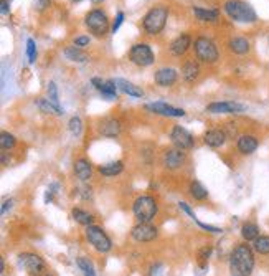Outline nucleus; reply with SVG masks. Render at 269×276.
Listing matches in <instances>:
<instances>
[{
  "label": "nucleus",
  "mask_w": 269,
  "mask_h": 276,
  "mask_svg": "<svg viewBox=\"0 0 269 276\" xmlns=\"http://www.w3.org/2000/svg\"><path fill=\"white\" fill-rule=\"evenodd\" d=\"M226 139H228V136L221 129H211L205 134V144L208 147H213V149H218V147L223 146Z\"/></svg>",
  "instance_id": "17"
},
{
  "label": "nucleus",
  "mask_w": 269,
  "mask_h": 276,
  "mask_svg": "<svg viewBox=\"0 0 269 276\" xmlns=\"http://www.w3.org/2000/svg\"><path fill=\"white\" fill-rule=\"evenodd\" d=\"M246 106L236 101H223V103H211L206 106V111L211 114H241L246 111Z\"/></svg>",
  "instance_id": "10"
},
{
  "label": "nucleus",
  "mask_w": 269,
  "mask_h": 276,
  "mask_svg": "<svg viewBox=\"0 0 269 276\" xmlns=\"http://www.w3.org/2000/svg\"><path fill=\"white\" fill-rule=\"evenodd\" d=\"M177 76H178L177 71L173 68H160V70L155 71L154 79L159 86L167 88V86H172V84L177 81Z\"/></svg>",
  "instance_id": "16"
},
{
  "label": "nucleus",
  "mask_w": 269,
  "mask_h": 276,
  "mask_svg": "<svg viewBox=\"0 0 269 276\" xmlns=\"http://www.w3.org/2000/svg\"><path fill=\"white\" fill-rule=\"evenodd\" d=\"M211 251H213V248H211V246H205V248L200 250V253H198V258H200V261H202V268H206L205 261H208V258L211 256Z\"/></svg>",
  "instance_id": "38"
},
{
  "label": "nucleus",
  "mask_w": 269,
  "mask_h": 276,
  "mask_svg": "<svg viewBox=\"0 0 269 276\" xmlns=\"http://www.w3.org/2000/svg\"><path fill=\"white\" fill-rule=\"evenodd\" d=\"M93 3H99V2H102V0H91Z\"/></svg>",
  "instance_id": "51"
},
{
  "label": "nucleus",
  "mask_w": 269,
  "mask_h": 276,
  "mask_svg": "<svg viewBox=\"0 0 269 276\" xmlns=\"http://www.w3.org/2000/svg\"><path fill=\"white\" fill-rule=\"evenodd\" d=\"M15 144H17V139L10 132H2V134H0V146H2V149L10 151L15 147Z\"/></svg>",
  "instance_id": "33"
},
{
  "label": "nucleus",
  "mask_w": 269,
  "mask_h": 276,
  "mask_svg": "<svg viewBox=\"0 0 269 276\" xmlns=\"http://www.w3.org/2000/svg\"><path fill=\"white\" fill-rule=\"evenodd\" d=\"M65 56L69 61H74V63H84V61H88V55L81 48H78V46H68V48H65Z\"/></svg>",
  "instance_id": "27"
},
{
  "label": "nucleus",
  "mask_w": 269,
  "mask_h": 276,
  "mask_svg": "<svg viewBox=\"0 0 269 276\" xmlns=\"http://www.w3.org/2000/svg\"><path fill=\"white\" fill-rule=\"evenodd\" d=\"M0 10H2L3 15L10 13V2H8V0H2V2H0Z\"/></svg>",
  "instance_id": "47"
},
{
  "label": "nucleus",
  "mask_w": 269,
  "mask_h": 276,
  "mask_svg": "<svg viewBox=\"0 0 269 276\" xmlns=\"http://www.w3.org/2000/svg\"><path fill=\"white\" fill-rule=\"evenodd\" d=\"M241 237L244 241H254L259 237V227L254 222H244L241 227Z\"/></svg>",
  "instance_id": "26"
},
{
  "label": "nucleus",
  "mask_w": 269,
  "mask_h": 276,
  "mask_svg": "<svg viewBox=\"0 0 269 276\" xmlns=\"http://www.w3.org/2000/svg\"><path fill=\"white\" fill-rule=\"evenodd\" d=\"M20 265L28 271V275L32 276H38L45 271V261L41 256L35 255V253H22L20 256Z\"/></svg>",
  "instance_id": "9"
},
{
  "label": "nucleus",
  "mask_w": 269,
  "mask_h": 276,
  "mask_svg": "<svg viewBox=\"0 0 269 276\" xmlns=\"http://www.w3.org/2000/svg\"><path fill=\"white\" fill-rule=\"evenodd\" d=\"M165 266L162 263H154L149 268V276H164Z\"/></svg>",
  "instance_id": "40"
},
{
  "label": "nucleus",
  "mask_w": 269,
  "mask_h": 276,
  "mask_svg": "<svg viewBox=\"0 0 269 276\" xmlns=\"http://www.w3.org/2000/svg\"><path fill=\"white\" fill-rule=\"evenodd\" d=\"M195 223H198V225H200V228H203V230L210 232V233H221V232H223V230H221V228H218V227H213V225H206V223L200 222V220H197Z\"/></svg>",
  "instance_id": "42"
},
{
  "label": "nucleus",
  "mask_w": 269,
  "mask_h": 276,
  "mask_svg": "<svg viewBox=\"0 0 269 276\" xmlns=\"http://www.w3.org/2000/svg\"><path fill=\"white\" fill-rule=\"evenodd\" d=\"M91 83H93V86L96 88L99 93H101V91H102V88H104V83H106V81H102L101 78H93V79H91Z\"/></svg>",
  "instance_id": "46"
},
{
  "label": "nucleus",
  "mask_w": 269,
  "mask_h": 276,
  "mask_svg": "<svg viewBox=\"0 0 269 276\" xmlns=\"http://www.w3.org/2000/svg\"><path fill=\"white\" fill-rule=\"evenodd\" d=\"M193 15L202 22H216L220 17V12L216 8H203V7H193Z\"/></svg>",
  "instance_id": "22"
},
{
  "label": "nucleus",
  "mask_w": 269,
  "mask_h": 276,
  "mask_svg": "<svg viewBox=\"0 0 269 276\" xmlns=\"http://www.w3.org/2000/svg\"><path fill=\"white\" fill-rule=\"evenodd\" d=\"M129 58L132 63L137 66H150L154 63V53L150 46L145 43H137L132 46L129 51Z\"/></svg>",
  "instance_id": "8"
},
{
  "label": "nucleus",
  "mask_w": 269,
  "mask_h": 276,
  "mask_svg": "<svg viewBox=\"0 0 269 276\" xmlns=\"http://www.w3.org/2000/svg\"><path fill=\"white\" fill-rule=\"evenodd\" d=\"M170 139L173 144H175L177 149H182V151L192 149L193 144H195L193 136L182 126H173V129L170 132Z\"/></svg>",
  "instance_id": "11"
},
{
  "label": "nucleus",
  "mask_w": 269,
  "mask_h": 276,
  "mask_svg": "<svg viewBox=\"0 0 269 276\" xmlns=\"http://www.w3.org/2000/svg\"><path fill=\"white\" fill-rule=\"evenodd\" d=\"M230 50L233 51V53H236V55H246L248 51H249V41L246 40V38H243V37H235V38H231L230 40Z\"/></svg>",
  "instance_id": "23"
},
{
  "label": "nucleus",
  "mask_w": 269,
  "mask_h": 276,
  "mask_svg": "<svg viewBox=\"0 0 269 276\" xmlns=\"http://www.w3.org/2000/svg\"><path fill=\"white\" fill-rule=\"evenodd\" d=\"M76 265L79 266V270L84 271V275H91L96 276V271H94V266L89 263L86 258H76Z\"/></svg>",
  "instance_id": "35"
},
{
  "label": "nucleus",
  "mask_w": 269,
  "mask_h": 276,
  "mask_svg": "<svg viewBox=\"0 0 269 276\" xmlns=\"http://www.w3.org/2000/svg\"><path fill=\"white\" fill-rule=\"evenodd\" d=\"M81 195H83V198H91V189H89V187H84Z\"/></svg>",
  "instance_id": "49"
},
{
  "label": "nucleus",
  "mask_w": 269,
  "mask_h": 276,
  "mask_svg": "<svg viewBox=\"0 0 269 276\" xmlns=\"http://www.w3.org/2000/svg\"><path fill=\"white\" fill-rule=\"evenodd\" d=\"M86 45H89V37L81 35V37H76V38H74V46L81 48V46H86Z\"/></svg>",
  "instance_id": "44"
},
{
  "label": "nucleus",
  "mask_w": 269,
  "mask_h": 276,
  "mask_svg": "<svg viewBox=\"0 0 269 276\" xmlns=\"http://www.w3.org/2000/svg\"><path fill=\"white\" fill-rule=\"evenodd\" d=\"M36 108L40 109L41 113L45 114H56V116H61L63 114V109H61V106H56V104H53L50 101V99H45V98H38L35 101Z\"/></svg>",
  "instance_id": "24"
},
{
  "label": "nucleus",
  "mask_w": 269,
  "mask_h": 276,
  "mask_svg": "<svg viewBox=\"0 0 269 276\" xmlns=\"http://www.w3.org/2000/svg\"><path fill=\"white\" fill-rule=\"evenodd\" d=\"M190 43H192V40H190V37H188L187 33H183V35L177 37L175 40L172 41V45H170L172 55H175V56L185 55V51L190 48Z\"/></svg>",
  "instance_id": "19"
},
{
  "label": "nucleus",
  "mask_w": 269,
  "mask_h": 276,
  "mask_svg": "<svg viewBox=\"0 0 269 276\" xmlns=\"http://www.w3.org/2000/svg\"><path fill=\"white\" fill-rule=\"evenodd\" d=\"M131 235L139 243H147V241H152L157 238L159 230L154 225H150V223H137V225L132 228Z\"/></svg>",
  "instance_id": "12"
},
{
  "label": "nucleus",
  "mask_w": 269,
  "mask_h": 276,
  "mask_svg": "<svg viewBox=\"0 0 269 276\" xmlns=\"http://www.w3.org/2000/svg\"><path fill=\"white\" fill-rule=\"evenodd\" d=\"M195 53L197 58L203 63H215L220 56L216 45L206 37H198L195 40Z\"/></svg>",
  "instance_id": "6"
},
{
  "label": "nucleus",
  "mask_w": 269,
  "mask_h": 276,
  "mask_svg": "<svg viewBox=\"0 0 269 276\" xmlns=\"http://www.w3.org/2000/svg\"><path fill=\"white\" fill-rule=\"evenodd\" d=\"M183 162H185V154L182 152V149H168L164 154V165L170 170L180 169Z\"/></svg>",
  "instance_id": "14"
},
{
  "label": "nucleus",
  "mask_w": 269,
  "mask_h": 276,
  "mask_svg": "<svg viewBox=\"0 0 269 276\" xmlns=\"http://www.w3.org/2000/svg\"><path fill=\"white\" fill-rule=\"evenodd\" d=\"M114 81L117 84V89L124 94H129V96H132V98H142L144 96V91L139 86H135L134 83L127 81V79H122V78H116Z\"/></svg>",
  "instance_id": "18"
},
{
  "label": "nucleus",
  "mask_w": 269,
  "mask_h": 276,
  "mask_svg": "<svg viewBox=\"0 0 269 276\" xmlns=\"http://www.w3.org/2000/svg\"><path fill=\"white\" fill-rule=\"evenodd\" d=\"M157 202L154 200L149 195H142L132 205V212H134L135 218L139 220V223H150L157 215Z\"/></svg>",
  "instance_id": "4"
},
{
  "label": "nucleus",
  "mask_w": 269,
  "mask_h": 276,
  "mask_svg": "<svg viewBox=\"0 0 269 276\" xmlns=\"http://www.w3.org/2000/svg\"><path fill=\"white\" fill-rule=\"evenodd\" d=\"M198 75H200V66H198L195 61H187V63L183 65L182 76L185 81H188V83L195 81V79L198 78Z\"/></svg>",
  "instance_id": "25"
},
{
  "label": "nucleus",
  "mask_w": 269,
  "mask_h": 276,
  "mask_svg": "<svg viewBox=\"0 0 269 276\" xmlns=\"http://www.w3.org/2000/svg\"><path fill=\"white\" fill-rule=\"evenodd\" d=\"M190 194L195 200H206V198H208V190L203 187V184L198 182V180H192Z\"/></svg>",
  "instance_id": "29"
},
{
  "label": "nucleus",
  "mask_w": 269,
  "mask_h": 276,
  "mask_svg": "<svg viewBox=\"0 0 269 276\" xmlns=\"http://www.w3.org/2000/svg\"><path fill=\"white\" fill-rule=\"evenodd\" d=\"M236 147H238V151L241 152V154L249 156V154H253V152L259 147V141H258V137H256V136L243 134V136H239V137H238V141H236Z\"/></svg>",
  "instance_id": "15"
},
{
  "label": "nucleus",
  "mask_w": 269,
  "mask_h": 276,
  "mask_svg": "<svg viewBox=\"0 0 269 276\" xmlns=\"http://www.w3.org/2000/svg\"><path fill=\"white\" fill-rule=\"evenodd\" d=\"M58 187H60V185L55 182V184H51L50 187H48V190L45 192V203H46V205L53 202V197H55V194H56V190H58Z\"/></svg>",
  "instance_id": "39"
},
{
  "label": "nucleus",
  "mask_w": 269,
  "mask_h": 276,
  "mask_svg": "<svg viewBox=\"0 0 269 276\" xmlns=\"http://www.w3.org/2000/svg\"><path fill=\"white\" fill-rule=\"evenodd\" d=\"M253 250L259 255H269V235H259L253 241Z\"/></svg>",
  "instance_id": "30"
},
{
  "label": "nucleus",
  "mask_w": 269,
  "mask_h": 276,
  "mask_svg": "<svg viewBox=\"0 0 269 276\" xmlns=\"http://www.w3.org/2000/svg\"><path fill=\"white\" fill-rule=\"evenodd\" d=\"M68 129H69V132H71L74 137L81 136V132H83V121L79 119L78 116H73L71 119H69V122H68Z\"/></svg>",
  "instance_id": "34"
},
{
  "label": "nucleus",
  "mask_w": 269,
  "mask_h": 276,
  "mask_svg": "<svg viewBox=\"0 0 269 276\" xmlns=\"http://www.w3.org/2000/svg\"><path fill=\"white\" fill-rule=\"evenodd\" d=\"M145 109H149V111H152L155 114H160V116H167V118H183L185 116V111H183V109L168 106L167 103H162V101L145 104Z\"/></svg>",
  "instance_id": "13"
},
{
  "label": "nucleus",
  "mask_w": 269,
  "mask_h": 276,
  "mask_svg": "<svg viewBox=\"0 0 269 276\" xmlns=\"http://www.w3.org/2000/svg\"><path fill=\"white\" fill-rule=\"evenodd\" d=\"M45 276H51V275H45Z\"/></svg>",
  "instance_id": "54"
},
{
  "label": "nucleus",
  "mask_w": 269,
  "mask_h": 276,
  "mask_svg": "<svg viewBox=\"0 0 269 276\" xmlns=\"http://www.w3.org/2000/svg\"><path fill=\"white\" fill-rule=\"evenodd\" d=\"M86 27L96 37H104L109 28V20L102 10H91L86 15Z\"/></svg>",
  "instance_id": "7"
},
{
  "label": "nucleus",
  "mask_w": 269,
  "mask_h": 276,
  "mask_svg": "<svg viewBox=\"0 0 269 276\" xmlns=\"http://www.w3.org/2000/svg\"><path fill=\"white\" fill-rule=\"evenodd\" d=\"M168 18V10L167 7H154L147 12V15L144 17V30L149 33V35H157L164 30L165 23H167Z\"/></svg>",
  "instance_id": "3"
},
{
  "label": "nucleus",
  "mask_w": 269,
  "mask_h": 276,
  "mask_svg": "<svg viewBox=\"0 0 269 276\" xmlns=\"http://www.w3.org/2000/svg\"><path fill=\"white\" fill-rule=\"evenodd\" d=\"M178 207H180L182 210L185 212L187 215L190 217L193 222H197V220H198V218H197V215H195V213H193V210H192V208H190V205H188L187 202H178Z\"/></svg>",
  "instance_id": "41"
},
{
  "label": "nucleus",
  "mask_w": 269,
  "mask_h": 276,
  "mask_svg": "<svg viewBox=\"0 0 269 276\" xmlns=\"http://www.w3.org/2000/svg\"><path fill=\"white\" fill-rule=\"evenodd\" d=\"M86 238L94 246V250L99 251V253H107L112 248L111 238L101 227H96V225L86 227Z\"/></svg>",
  "instance_id": "5"
},
{
  "label": "nucleus",
  "mask_w": 269,
  "mask_h": 276,
  "mask_svg": "<svg viewBox=\"0 0 269 276\" xmlns=\"http://www.w3.org/2000/svg\"><path fill=\"white\" fill-rule=\"evenodd\" d=\"M12 207H13V198H8V200L3 202V205H2V215H5L8 210H12Z\"/></svg>",
  "instance_id": "48"
},
{
  "label": "nucleus",
  "mask_w": 269,
  "mask_h": 276,
  "mask_svg": "<svg viewBox=\"0 0 269 276\" xmlns=\"http://www.w3.org/2000/svg\"><path fill=\"white\" fill-rule=\"evenodd\" d=\"M122 22H124V13L119 12V13H117V15H116L114 23H112V33H116L117 30H119V27L122 25Z\"/></svg>",
  "instance_id": "43"
},
{
  "label": "nucleus",
  "mask_w": 269,
  "mask_h": 276,
  "mask_svg": "<svg viewBox=\"0 0 269 276\" xmlns=\"http://www.w3.org/2000/svg\"><path fill=\"white\" fill-rule=\"evenodd\" d=\"M71 2H81V0H71Z\"/></svg>",
  "instance_id": "52"
},
{
  "label": "nucleus",
  "mask_w": 269,
  "mask_h": 276,
  "mask_svg": "<svg viewBox=\"0 0 269 276\" xmlns=\"http://www.w3.org/2000/svg\"><path fill=\"white\" fill-rule=\"evenodd\" d=\"M27 56H28V61L30 63H35L36 60V43L33 38H28L27 40Z\"/></svg>",
  "instance_id": "36"
},
{
  "label": "nucleus",
  "mask_w": 269,
  "mask_h": 276,
  "mask_svg": "<svg viewBox=\"0 0 269 276\" xmlns=\"http://www.w3.org/2000/svg\"><path fill=\"white\" fill-rule=\"evenodd\" d=\"M84 276H91V275H84Z\"/></svg>",
  "instance_id": "53"
},
{
  "label": "nucleus",
  "mask_w": 269,
  "mask_h": 276,
  "mask_svg": "<svg viewBox=\"0 0 269 276\" xmlns=\"http://www.w3.org/2000/svg\"><path fill=\"white\" fill-rule=\"evenodd\" d=\"M101 96L107 99V101H114V99H117V84L114 79H107V81L104 83Z\"/></svg>",
  "instance_id": "31"
},
{
  "label": "nucleus",
  "mask_w": 269,
  "mask_h": 276,
  "mask_svg": "<svg viewBox=\"0 0 269 276\" xmlns=\"http://www.w3.org/2000/svg\"><path fill=\"white\" fill-rule=\"evenodd\" d=\"M223 8L226 15L238 23H254L258 20L254 8L249 3L243 2V0H228Z\"/></svg>",
  "instance_id": "2"
},
{
  "label": "nucleus",
  "mask_w": 269,
  "mask_h": 276,
  "mask_svg": "<svg viewBox=\"0 0 269 276\" xmlns=\"http://www.w3.org/2000/svg\"><path fill=\"white\" fill-rule=\"evenodd\" d=\"M71 215L74 220H76L78 223H81V225H84V227L93 225V222H94V217L91 215V213L84 212V210H81V208H73Z\"/></svg>",
  "instance_id": "32"
},
{
  "label": "nucleus",
  "mask_w": 269,
  "mask_h": 276,
  "mask_svg": "<svg viewBox=\"0 0 269 276\" xmlns=\"http://www.w3.org/2000/svg\"><path fill=\"white\" fill-rule=\"evenodd\" d=\"M74 174H76V177L81 180V182H86L93 175L91 164H89L86 159H78L76 162H74Z\"/></svg>",
  "instance_id": "20"
},
{
  "label": "nucleus",
  "mask_w": 269,
  "mask_h": 276,
  "mask_svg": "<svg viewBox=\"0 0 269 276\" xmlns=\"http://www.w3.org/2000/svg\"><path fill=\"white\" fill-rule=\"evenodd\" d=\"M3 270H5V263H3V260L0 258V273H3Z\"/></svg>",
  "instance_id": "50"
},
{
  "label": "nucleus",
  "mask_w": 269,
  "mask_h": 276,
  "mask_svg": "<svg viewBox=\"0 0 269 276\" xmlns=\"http://www.w3.org/2000/svg\"><path fill=\"white\" fill-rule=\"evenodd\" d=\"M51 0H33V5L35 8H38V10H45L46 7H50Z\"/></svg>",
  "instance_id": "45"
},
{
  "label": "nucleus",
  "mask_w": 269,
  "mask_h": 276,
  "mask_svg": "<svg viewBox=\"0 0 269 276\" xmlns=\"http://www.w3.org/2000/svg\"><path fill=\"white\" fill-rule=\"evenodd\" d=\"M48 99L56 106H60V96H58V88L53 81L48 83Z\"/></svg>",
  "instance_id": "37"
},
{
  "label": "nucleus",
  "mask_w": 269,
  "mask_h": 276,
  "mask_svg": "<svg viewBox=\"0 0 269 276\" xmlns=\"http://www.w3.org/2000/svg\"><path fill=\"white\" fill-rule=\"evenodd\" d=\"M254 250L248 243H239L230 255V275L231 276H251L254 270Z\"/></svg>",
  "instance_id": "1"
},
{
  "label": "nucleus",
  "mask_w": 269,
  "mask_h": 276,
  "mask_svg": "<svg viewBox=\"0 0 269 276\" xmlns=\"http://www.w3.org/2000/svg\"><path fill=\"white\" fill-rule=\"evenodd\" d=\"M122 169H124V164H122L121 160H114V162L101 165V167H99L98 170H99V174L106 175V177H112V175L121 174Z\"/></svg>",
  "instance_id": "28"
},
{
  "label": "nucleus",
  "mask_w": 269,
  "mask_h": 276,
  "mask_svg": "<svg viewBox=\"0 0 269 276\" xmlns=\"http://www.w3.org/2000/svg\"><path fill=\"white\" fill-rule=\"evenodd\" d=\"M268 43H269V38H268Z\"/></svg>",
  "instance_id": "55"
},
{
  "label": "nucleus",
  "mask_w": 269,
  "mask_h": 276,
  "mask_svg": "<svg viewBox=\"0 0 269 276\" xmlns=\"http://www.w3.org/2000/svg\"><path fill=\"white\" fill-rule=\"evenodd\" d=\"M99 132H101L104 137H116L121 134V122L117 119H106L102 121L101 127H99Z\"/></svg>",
  "instance_id": "21"
}]
</instances>
